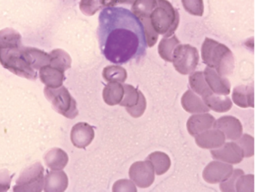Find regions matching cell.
Instances as JSON below:
<instances>
[{
	"instance_id": "12",
	"label": "cell",
	"mask_w": 259,
	"mask_h": 192,
	"mask_svg": "<svg viewBox=\"0 0 259 192\" xmlns=\"http://www.w3.org/2000/svg\"><path fill=\"white\" fill-rule=\"evenodd\" d=\"M95 137L94 128L88 123L80 122L74 125L71 129V140L78 149H85L91 144Z\"/></svg>"
},
{
	"instance_id": "15",
	"label": "cell",
	"mask_w": 259,
	"mask_h": 192,
	"mask_svg": "<svg viewBox=\"0 0 259 192\" xmlns=\"http://www.w3.org/2000/svg\"><path fill=\"white\" fill-rule=\"evenodd\" d=\"M214 121L215 118L208 112L195 114L188 119L187 123V130L190 135L195 137L213 128Z\"/></svg>"
},
{
	"instance_id": "9",
	"label": "cell",
	"mask_w": 259,
	"mask_h": 192,
	"mask_svg": "<svg viewBox=\"0 0 259 192\" xmlns=\"http://www.w3.org/2000/svg\"><path fill=\"white\" fill-rule=\"evenodd\" d=\"M234 170L232 164L216 160L211 161L205 167L202 173V177L208 183H222L231 177Z\"/></svg>"
},
{
	"instance_id": "10",
	"label": "cell",
	"mask_w": 259,
	"mask_h": 192,
	"mask_svg": "<svg viewBox=\"0 0 259 192\" xmlns=\"http://www.w3.org/2000/svg\"><path fill=\"white\" fill-rule=\"evenodd\" d=\"M211 155L213 159L230 164H238L244 158L243 149L237 142H225L219 149H212Z\"/></svg>"
},
{
	"instance_id": "37",
	"label": "cell",
	"mask_w": 259,
	"mask_h": 192,
	"mask_svg": "<svg viewBox=\"0 0 259 192\" xmlns=\"http://www.w3.org/2000/svg\"><path fill=\"white\" fill-rule=\"evenodd\" d=\"M112 191L115 192L133 191L137 192L135 184L129 179H120L113 185Z\"/></svg>"
},
{
	"instance_id": "14",
	"label": "cell",
	"mask_w": 259,
	"mask_h": 192,
	"mask_svg": "<svg viewBox=\"0 0 259 192\" xmlns=\"http://www.w3.org/2000/svg\"><path fill=\"white\" fill-rule=\"evenodd\" d=\"M196 145L204 149H216L223 146L226 141V136L223 132L211 128L195 136Z\"/></svg>"
},
{
	"instance_id": "32",
	"label": "cell",
	"mask_w": 259,
	"mask_h": 192,
	"mask_svg": "<svg viewBox=\"0 0 259 192\" xmlns=\"http://www.w3.org/2000/svg\"><path fill=\"white\" fill-rule=\"evenodd\" d=\"M184 9L190 15L202 16L204 13L203 0H181Z\"/></svg>"
},
{
	"instance_id": "36",
	"label": "cell",
	"mask_w": 259,
	"mask_h": 192,
	"mask_svg": "<svg viewBox=\"0 0 259 192\" xmlns=\"http://www.w3.org/2000/svg\"><path fill=\"white\" fill-rule=\"evenodd\" d=\"M244 174V172L240 169L234 170L233 174L229 179H227L225 182L220 183V189L222 191H236L235 185L237 179L241 175Z\"/></svg>"
},
{
	"instance_id": "30",
	"label": "cell",
	"mask_w": 259,
	"mask_h": 192,
	"mask_svg": "<svg viewBox=\"0 0 259 192\" xmlns=\"http://www.w3.org/2000/svg\"><path fill=\"white\" fill-rule=\"evenodd\" d=\"M157 4V0H135L131 11L139 19H141L149 17Z\"/></svg>"
},
{
	"instance_id": "17",
	"label": "cell",
	"mask_w": 259,
	"mask_h": 192,
	"mask_svg": "<svg viewBox=\"0 0 259 192\" xmlns=\"http://www.w3.org/2000/svg\"><path fill=\"white\" fill-rule=\"evenodd\" d=\"M68 186V176L62 170H53L46 176L44 182V191L46 192L65 191Z\"/></svg>"
},
{
	"instance_id": "31",
	"label": "cell",
	"mask_w": 259,
	"mask_h": 192,
	"mask_svg": "<svg viewBox=\"0 0 259 192\" xmlns=\"http://www.w3.org/2000/svg\"><path fill=\"white\" fill-rule=\"evenodd\" d=\"M124 95L120 105L127 108L135 107L140 102L141 92L136 89L132 85L124 84Z\"/></svg>"
},
{
	"instance_id": "39",
	"label": "cell",
	"mask_w": 259,
	"mask_h": 192,
	"mask_svg": "<svg viewBox=\"0 0 259 192\" xmlns=\"http://www.w3.org/2000/svg\"><path fill=\"white\" fill-rule=\"evenodd\" d=\"M13 176L7 170H0V192L7 191L10 188Z\"/></svg>"
},
{
	"instance_id": "21",
	"label": "cell",
	"mask_w": 259,
	"mask_h": 192,
	"mask_svg": "<svg viewBox=\"0 0 259 192\" xmlns=\"http://www.w3.org/2000/svg\"><path fill=\"white\" fill-rule=\"evenodd\" d=\"M44 161L47 167L52 170H62L68 163V156L66 152L59 148H54L47 152Z\"/></svg>"
},
{
	"instance_id": "16",
	"label": "cell",
	"mask_w": 259,
	"mask_h": 192,
	"mask_svg": "<svg viewBox=\"0 0 259 192\" xmlns=\"http://www.w3.org/2000/svg\"><path fill=\"white\" fill-rule=\"evenodd\" d=\"M21 52L24 60L36 71L40 69L42 67L50 65V53L48 54L37 48L24 46V45L21 46Z\"/></svg>"
},
{
	"instance_id": "1",
	"label": "cell",
	"mask_w": 259,
	"mask_h": 192,
	"mask_svg": "<svg viewBox=\"0 0 259 192\" xmlns=\"http://www.w3.org/2000/svg\"><path fill=\"white\" fill-rule=\"evenodd\" d=\"M99 43L104 57L122 65L146 53L144 27L138 18L123 7L105 8L99 16Z\"/></svg>"
},
{
	"instance_id": "33",
	"label": "cell",
	"mask_w": 259,
	"mask_h": 192,
	"mask_svg": "<svg viewBox=\"0 0 259 192\" xmlns=\"http://www.w3.org/2000/svg\"><path fill=\"white\" fill-rule=\"evenodd\" d=\"M243 149L244 158H251L253 156L254 152V138L252 135L248 134H243L239 139L236 141Z\"/></svg>"
},
{
	"instance_id": "40",
	"label": "cell",
	"mask_w": 259,
	"mask_h": 192,
	"mask_svg": "<svg viewBox=\"0 0 259 192\" xmlns=\"http://www.w3.org/2000/svg\"><path fill=\"white\" fill-rule=\"evenodd\" d=\"M103 7H114L118 5H131L134 3L135 0H100Z\"/></svg>"
},
{
	"instance_id": "11",
	"label": "cell",
	"mask_w": 259,
	"mask_h": 192,
	"mask_svg": "<svg viewBox=\"0 0 259 192\" xmlns=\"http://www.w3.org/2000/svg\"><path fill=\"white\" fill-rule=\"evenodd\" d=\"M213 128L223 132L226 139L231 141H237L243 134L241 122L234 116H224L215 120Z\"/></svg>"
},
{
	"instance_id": "8",
	"label": "cell",
	"mask_w": 259,
	"mask_h": 192,
	"mask_svg": "<svg viewBox=\"0 0 259 192\" xmlns=\"http://www.w3.org/2000/svg\"><path fill=\"white\" fill-rule=\"evenodd\" d=\"M129 176L139 188H149L155 181V168L148 160L137 161L130 167Z\"/></svg>"
},
{
	"instance_id": "2",
	"label": "cell",
	"mask_w": 259,
	"mask_h": 192,
	"mask_svg": "<svg viewBox=\"0 0 259 192\" xmlns=\"http://www.w3.org/2000/svg\"><path fill=\"white\" fill-rule=\"evenodd\" d=\"M202 62L213 68L222 77L231 75L235 67V59L231 50L227 45L205 38L202 45Z\"/></svg>"
},
{
	"instance_id": "28",
	"label": "cell",
	"mask_w": 259,
	"mask_h": 192,
	"mask_svg": "<svg viewBox=\"0 0 259 192\" xmlns=\"http://www.w3.org/2000/svg\"><path fill=\"white\" fill-rule=\"evenodd\" d=\"M50 66L57 68L63 72L71 68V58L64 50L56 49L50 53Z\"/></svg>"
},
{
	"instance_id": "25",
	"label": "cell",
	"mask_w": 259,
	"mask_h": 192,
	"mask_svg": "<svg viewBox=\"0 0 259 192\" xmlns=\"http://www.w3.org/2000/svg\"><path fill=\"white\" fill-rule=\"evenodd\" d=\"M21 39V35L15 29H3L0 30V50L21 47L23 45Z\"/></svg>"
},
{
	"instance_id": "19",
	"label": "cell",
	"mask_w": 259,
	"mask_h": 192,
	"mask_svg": "<svg viewBox=\"0 0 259 192\" xmlns=\"http://www.w3.org/2000/svg\"><path fill=\"white\" fill-rule=\"evenodd\" d=\"M181 105L187 112L190 114H201L210 111L202 99L193 90H187L181 98Z\"/></svg>"
},
{
	"instance_id": "6",
	"label": "cell",
	"mask_w": 259,
	"mask_h": 192,
	"mask_svg": "<svg viewBox=\"0 0 259 192\" xmlns=\"http://www.w3.org/2000/svg\"><path fill=\"white\" fill-rule=\"evenodd\" d=\"M44 168L40 163L32 164L23 170L17 179L14 191L40 192L44 188Z\"/></svg>"
},
{
	"instance_id": "29",
	"label": "cell",
	"mask_w": 259,
	"mask_h": 192,
	"mask_svg": "<svg viewBox=\"0 0 259 192\" xmlns=\"http://www.w3.org/2000/svg\"><path fill=\"white\" fill-rule=\"evenodd\" d=\"M103 77L105 81L124 83L127 78V72L125 68L118 65H109L103 69Z\"/></svg>"
},
{
	"instance_id": "3",
	"label": "cell",
	"mask_w": 259,
	"mask_h": 192,
	"mask_svg": "<svg viewBox=\"0 0 259 192\" xmlns=\"http://www.w3.org/2000/svg\"><path fill=\"white\" fill-rule=\"evenodd\" d=\"M157 3L156 7L149 15L151 24L158 35L170 37L179 26V13L167 0H157Z\"/></svg>"
},
{
	"instance_id": "7",
	"label": "cell",
	"mask_w": 259,
	"mask_h": 192,
	"mask_svg": "<svg viewBox=\"0 0 259 192\" xmlns=\"http://www.w3.org/2000/svg\"><path fill=\"white\" fill-rule=\"evenodd\" d=\"M199 55L197 49L189 44H179L173 53L174 67L183 75L194 72L199 64Z\"/></svg>"
},
{
	"instance_id": "35",
	"label": "cell",
	"mask_w": 259,
	"mask_h": 192,
	"mask_svg": "<svg viewBox=\"0 0 259 192\" xmlns=\"http://www.w3.org/2000/svg\"><path fill=\"white\" fill-rule=\"evenodd\" d=\"M236 191H255L254 188L253 175L243 174L237 179L235 185Z\"/></svg>"
},
{
	"instance_id": "27",
	"label": "cell",
	"mask_w": 259,
	"mask_h": 192,
	"mask_svg": "<svg viewBox=\"0 0 259 192\" xmlns=\"http://www.w3.org/2000/svg\"><path fill=\"white\" fill-rule=\"evenodd\" d=\"M146 160L152 163L155 168V172L158 176H161L167 173L171 164L168 155H166L164 152H153L146 158Z\"/></svg>"
},
{
	"instance_id": "34",
	"label": "cell",
	"mask_w": 259,
	"mask_h": 192,
	"mask_svg": "<svg viewBox=\"0 0 259 192\" xmlns=\"http://www.w3.org/2000/svg\"><path fill=\"white\" fill-rule=\"evenodd\" d=\"M103 9L100 0H80V9L83 15L92 16Z\"/></svg>"
},
{
	"instance_id": "24",
	"label": "cell",
	"mask_w": 259,
	"mask_h": 192,
	"mask_svg": "<svg viewBox=\"0 0 259 192\" xmlns=\"http://www.w3.org/2000/svg\"><path fill=\"white\" fill-rule=\"evenodd\" d=\"M189 83L192 90L202 98L210 95L213 92L208 86L202 71L192 73L189 77Z\"/></svg>"
},
{
	"instance_id": "4",
	"label": "cell",
	"mask_w": 259,
	"mask_h": 192,
	"mask_svg": "<svg viewBox=\"0 0 259 192\" xmlns=\"http://www.w3.org/2000/svg\"><path fill=\"white\" fill-rule=\"evenodd\" d=\"M21 46L0 50V64L3 68L18 77L27 80H36L37 73L24 60L21 54Z\"/></svg>"
},
{
	"instance_id": "20",
	"label": "cell",
	"mask_w": 259,
	"mask_h": 192,
	"mask_svg": "<svg viewBox=\"0 0 259 192\" xmlns=\"http://www.w3.org/2000/svg\"><path fill=\"white\" fill-rule=\"evenodd\" d=\"M233 102L240 108H254V87L252 85H241L234 89Z\"/></svg>"
},
{
	"instance_id": "18",
	"label": "cell",
	"mask_w": 259,
	"mask_h": 192,
	"mask_svg": "<svg viewBox=\"0 0 259 192\" xmlns=\"http://www.w3.org/2000/svg\"><path fill=\"white\" fill-rule=\"evenodd\" d=\"M64 73L57 68L47 65L39 69V79L47 87L57 89L63 86V82L65 80Z\"/></svg>"
},
{
	"instance_id": "5",
	"label": "cell",
	"mask_w": 259,
	"mask_h": 192,
	"mask_svg": "<svg viewBox=\"0 0 259 192\" xmlns=\"http://www.w3.org/2000/svg\"><path fill=\"white\" fill-rule=\"evenodd\" d=\"M44 94L53 105L55 111L59 114L68 119L75 118L78 115L77 102L65 86H62L57 89L46 86Z\"/></svg>"
},
{
	"instance_id": "23",
	"label": "cell",
	"mask_w": 259,
	"mask_h": 192,
	"mask_svg": "<svg viewBox=\"0 0 259 192\" xmlns=\"http://www.w3.org/2000/svg\"><path fill=\"white\" fill-rule=\"evenodd\" d=\"M124 95V85L118 82H110L103 89V100L110 106L120 105Z\"/></svg>"
},
{
	"instance_id": "13",
	"label": "cell",
	"mask_w": 259,
	"mask_h": 192,
	"mask_svg": "<svg viewBox=\"0 0 259 192\" xmlns=\"http://www.w3.org/2000/svg\"><path fill=\"white\" fill-rule=\"evenodd\" d=\"M203 74L208 86L214 93L222 95L231 93V83L226 77H222L215 70L209 67L205 68Z\"/></svg>"
},
{
	"instance_id": "22",
	"label": "cell",
	"mask_w": 259,
	"mask_h": 192,
	"mask_svg": "<svg viewBox=\"0 0 259 192\" xmlns=\"http://www.w3.org/2000/svg\"><path fill=\"white\" fill-rule=\"evenodd\" d=\"M202 99L207 107L214 112H228L233 107L232 101L227 95H218L212 92Z\"/></svg>"
},
{
	"instance_id": "26",
	"label": "cell",
	"mask_w": 259,
	"mask_h": 192,
	"mask_svg": "<svg viewBox=\"0 0 259 192\" xmlns=\"http://www.w3.org/2000/svg\"><path fill=\"white\" fill-rule=\"evenodd\" d=\"M181 44L175 34L170 37H163L158 45V51L160 57L167 62H172L173 53L175 48Z\"/></svg>"
},
{
	"instance_id": "38",
	"label": "cell",
	"mask_w": 259,
	"mask_h": 192,
	"mask_svg": "<svg viewBox=\"0 0 259 192\" xmlns=\"http://www.w3.org/2000/svg\"><path fill=\"white\" fill-rule=\"evenodd\" d=\"M146 109V99L143 93H140V102L132 108H127V113L134 118H138L144 114Z\"/></svg>"
}]
</instances>
